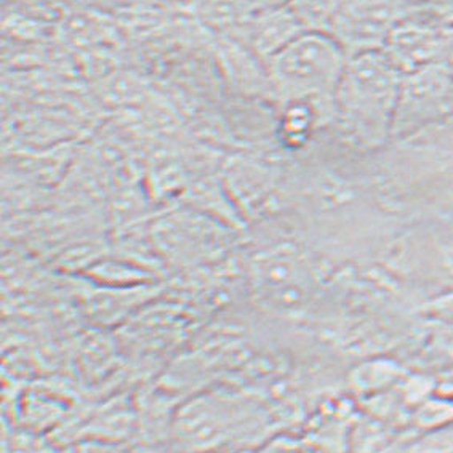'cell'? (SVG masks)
Listing matches in <instances>:
<instances>
[{
  "label": "cell",
  "instance_id": "1",
  "mask_svg": "<svg viewBox=\"0 0 453 453\" xmlns=\"http://www.w3.org/2000/svg\"><path fill=\"white\" fill-rule=\"evenodd\" d=\"M403 76L383 50L354 55L336 88L334 119L359 144L385 143L393 136Z\"/></svg>",
  "mask_w": 453,
  "mask_h": 453
},
{
  "label": "cell",
  "instance_id": "2",
  "mask_svg": "<svg viewBox=\"0 0 453 453\" xmlns=\"http://www.w3.org/2000/svg\"><path fill=\"white\" fill-rule=\"evenodd\" d=\"M349 57L324 31H306L266 59L268 82L284 104L308 103L334 118L336 88Z\"/></svg>",
  "mask_w": 453,
  "mask_h": 453
},
{
  "label": "cell",
  "instance_id": "3",
  "mask_svg": "<svg viewBox=\"0 0 453 453\" xmlns=\"http://www.w3.org/2000/svg\"><path fill=\"white\" fill-rule=\"evenodd\" d=\"M453 116V74L449 61H437L403 76L393 136L415 134Z\"/></svg>",
  "mask_w": 453,
  "mask_h": 453
},
{
  "label": "cell",
  "instance_id": "4",
  "mask_svg": "<svg viewBox=\"0 0 453 453\" xmlns=\"http://www.w3.org/2000/svg\"><path fill=\"white\" fill-rule=\"evenodd\" d=\"M175 428L180 444L203 452L249 436L252 420L237 399L209 395L188 405L180 413Z\"/></svg>",
  "mask_w": 453,
  "mask_h": 453
},
{
  "label": "cell",
  "instance_id": "5",
  "mask_svg": "<svg viewBox=\"0 0 453 453\" xmlns=\"http://www.w3.org/2000/svg\"><path fill=\"white\" fill-rule=\"evenodd\" d=\"M397 23L395 7L388 0H346L327 33L351 58L365 51L383 50Z\"/></svg>",
  "mask_w": 453,
  "mask_h": 453
},
{
  "label": "cell",
  "instance_id": "6",
  "mask_svg": "<svg viewBox=\"0 0 453 453\" xmlns=\"http://www.w3.org/2000/svg\"><path fill=\"white\" fill-rule=\"evenodd\" d=\"M449 45V39L439 29L425 23L399 21L388 35L383 51L405 74L431 63L447 61L444 53Z\"/></svg>",
  "mask_w": 453,
  "mask_h": 453
},
{
  "label": "cell",
  "instance_id": "7",
  "mask_svg": "<svg viewBox=\"0 0 453 453\" xmlns=\"http://www.w3.org/2000/svg\"><path fill=\"white\" fill-rule=\"evenodd\" d=\"M302 19L296 17L288 4L277 7H265L255 12L250 21L243 26V42L260 58H271L284 49L287 43L306 33Z\"/></svg>",
  "mask_w": 453,
  "mask_h": 453
},
{
  "label": "cell",
  "instance_id": "8",
  "mask_svg": "<svg viewBox=\"0 0 453 453\" xmlns=\"http://www.w3.org/2000/svg\"><path fill=\"white\" fill-rule=\"evenodd\" d=\"M319 118V112L308 103H288L282 119L284 136L290 143H303Z\"/></svg>",
  "mask_w": 453,
  "mask_h": 453
},
{
  "label": "cell",
  "instance_id": "9",
  "mask_svg": "<svg viewBox=\"0 0 453 453\" xmlns=\"http://www.w3.org/2000/svg\"><path fill=\"white\" fill-rule=\"evenodd\" d=\"M399 377V367L393 362L364 364L353 373V385L359 391H378L391 385Z\"/></svg>",
  "mask_w": 453,
  "mask_h": 453
},
{
  "label": "cell",
  "instance_id": "10",
  "mask_svg": "<svg viewBox=\"0 0 453 453\" xmlns=\"http://www.w3.org/2000/svg\"><path fill=\"white\" fill-rule=\"evenodd\" d=\"M429 312L441 319L453 322V290L437 296L436 300L429 303Z\"/></svg>",
  "mask_w": 453,
  "mask_h": 453
},
{
  "label": "cell",
  "instance_id": "11",
  "mask_svg": "<svg viewBox=\"0 0 453 453\" xmlns=\"http://www.w3.org/2000/svg\"><path fill=\"white\" fill-rule=\"evenodd\" d=\"M261 453H304L300 450L296 445L287 444V442H276L269 444L266 449H263Z\"/></svg>",
  "mask_w": 453,
  "mask_h": 453
},
{
  "label": "cell",
  "instance_id": "12",
  "mask_svg": "<svg viewBox=\"0 0 453 453\" xmlns=\"http://www.w3.org/2000/svg\"><path fill=\"white\" fill-rule=\"evenodd\" d=\"M447 61H449V65H450V69H452V74H453V53L447 58Z\"/></svg>",
  "mask_w": 453,
  "mask_h": 453
},
{
  "label": "cell",
  "instance_id": "13",
  "mask_svg": "<svg viewBox=\"0 0 453 453\" xmlns=\"http://www.w3.org/2000/svg\"><path fill=\"white\" fill-rule=\"evenodd\" d=\"M249 2H252V4H255V0H249ZM257 5V4H255Z\"/></svg>",
  "mask_w": 453,
  "mask_h": 453
}]
</instances>
